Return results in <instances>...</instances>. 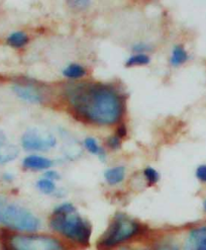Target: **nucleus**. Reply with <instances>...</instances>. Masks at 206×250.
I'll return each instance as SVG.
<instances>
[{
  "label": "nucleus",
  "mask_w": 206,
  "mask_h": 250,
  "mask_svg": "<svg viewBox=\"0 0 206 250\" xmlns=\"http://www.w3.org/2000/svg\"><path fill=\"white\" fill-rule=\"evenodd\" d=\"M67 99L75 112L97 125H113L121 117L123 104L118 92L102 83H78L67 89Z\"/></svg>",
  "instance_id": "1"
},
{
  "label": "nucleus",
  "mask_w": 206,
  "mask_h": 250,
  "mask_svg": "<svg viewBox=\"0 0 206 250\" xmlns=\"http://www.w3.org/2000/svg\"><path fill=\"white\" fill-rule=\"evenodd\" d=\"M50 226L55 232L77 245L88 246L90 243L92 227L70 203H64L55 208Z\"/></svg>",
  "instance_id": "2"
},
{
  "label": "nucleus",
  "mask_w": 206,
  "mask_h": 250,
  "mask_svg": "<svg viewBox=\"0 0 206 250\" xmlns=\"http://www.w3.org/2000/svg\"><path fill=\"white\" fill-rule=\"evenodd\" d=\"M0 243L2 250H74L57 237L33 233L3 232Z\"/></svg>",
  "instance_id": "3"
},
{
  "label": "nucleus",
  "mask_w": 206,
  "mask_h": 250,
  "mask_svg": "<svg viewBox=\"0 0 206 250\" xmlns=\"http://www.w3.org/2000/svg\"><path fill=\"white\" fill-rule=\"evenodd\" d=\"M143 226L126 214H116L98 241L99 250H114L135 238Z\"/></svg>",
  "instance_id": "4"
},
{
  "label": "nucleus",
  "mask_w": 206,
  "mask_h": 250,
  "mask_svg": "<svg viewBox=\"0 0 206 250\" xmlns=\"http://www.w3.org/2000/svg\"><path fill=\"white\" fill-rule=\"evenodd\" d=\"M0 224L15 231L33 233L39 228L40 222L30 210L0 196Z\"/></svg>",
  "instance_id": "5"
},
{
  "label": "nucleus",
  "mask_w": 206,
  "mask_h": 250,
  "mask_svg": "<svg viewBox=\"0 0 206 250\" xmlns=\"http://www.w3.org/2000/svg\"><path fill=\"white\" fill-rule=\"evenodd\" d=\"M21 144L27 151H47L56 146V138L48 132L34 128L23 134Z\"/></svg>",
  "instance_id": "6"
},
{
  "label": "nucleus",
  "mask_w": 206,
  "mask_h": 250,
  "mask_svg": "<svg viewBox=\"0 0 206 250\" xmlns=\"http://www.w3.org/2000/svg\"><path fill=\"white\" fill-rule=\"evenodd\" d=\"M182 250H206V225L194 227L188 232Z\"/></svg>",
  "instance_id": "7"
},
{
  "label": "nucleus",
  "mask_w": 206,
  "mask_h": 250,
  "mask_svg": "<svg viewBox=\"0 0 206 250\" xmlns=\"http://www.w3.org/2000/svg\"><path fill=\"white\" fill-rule=\"evenodd\" d=\"M13 91L24 102L32 104H39L43 102V94L38 88L31 84H23V83H17L13 85Z\"/></svg>",
  "instance_id": "8"
},
{
  "label": "nucleus",
  "mask_w": 206,
  "mask_h": 250,
  "mask_svg": "<svg viewBox=\"0 0 206 250\" xmlns=\"http://www.w3.org/2000/svg\"><path fill=\"white\" fill-rule=\"evenodd\" d=\"M22 165L27 169L43 170L50 168L53 165V161L49 158L39 155H30L23 159Z\"/></svg>",
  "instance_id": "9"
},
{
  "label": "nucleus",
  "mask_w": 206,
  "mask_h": 250,
  "mask_svg": "<svg viewBox=\"0 0 206 250\" xmlns=\"http://www.w3.org/2000/svg\"><path fill=\"white\" fill-rule=\"evenodd\" d=\"M126 177V168L123 166H115L112 168H108L104 172V178L106 182L112 185L120 184Z\"/></svg>",
  "instance_id": "10"
},
{
  "label": "nucleus",
  "mask_w": 206,
  "mask_h": 250,
  "mask_svg": "<svg viewBox=\"0 0 206 250\" xmlns=\"http://www.w3.org/2000/svg\"><path fill=\"white\" fill-rule=\"evenodd\" d=\"M189 59V55L183 46H175L172 51L170 62L173 66H180Z\"/></svg>",
  "instance_id": "11"
},
{
  "label": "nucleus",
  "mask_w": 206,
  "mask_h": 250,
  "mask_svg": "<svg viewBox=\"0 0 206 250\" xmlns=\"http://www.w3.org/2000/svg\"><path fill=\"white\" fill-rule=\"evenodd\" d=\"M27 42H29V36L24 32H15L6 39V43L13 48H21L27 44Z\"/></svg>",
  "instance_id": "12"
},
{
  "label": "nucleus",
  "mask_w": 206,
  "mask_h": 250,
  "mask_svg": "<svg viewBox=\"0 0 206 250\" xmlns=\"http://www.w3.org/2000/svg\"><path fill=\"white\" fill-rule=\"evenodd\" d=\"M85 74H86L85 68L82 65L76 64V63L68 65L63 70V75L70 79H78V78L83 77Z\"/></svg>",
  "instance_id": "13"
},
{
  "label": "nucleus",
  "mask_w": 206,
  "mask_h": 250,
  "mask_svg": "<svg viewBox=\"0 0 206 250\" xmlns=\"http://www.w3.org/2000/svg\"><path fill=\"white\" fill-rule=\"evenodd\" d=\"M19 155V150L15 146H2L0 148V164H4L16 159Z\"/></svg>",
  "instance_id": "14"
},
{
  "label": "nucleus",
  "mask_w": 206,
  "mask_h": 250,
  "mask_svg": "<svg viewBox=\"0 0 206 250\" xmlns=\"http://www.w3.org/2000/svg\"><path fill=\"white\" fill-rule=\"evenodd\" d=\"M84 146L85 148L90 152L91 154L94 155H97L100 159H104L105 158V153H104V150L98 145L97 141L95 140L94 138L92 137H88L84 140Z\"/></svg>",
  "instance_id": "15"
},
{
  "label": "nucleus",
  "mask_w": 206,
  "mask_h": 250,
  "mask_svg": "<svg viewBox=\"0 0 206 250\" xmlns=\"http://www.w3.org/2000/svg\"><path fill=\"white\" fill-rule=\"evenodd\" d=\"M150 63V57L145 53H137L131 56L127 60L126 66L127 67H132V66H142L147 65Z\"/></svg>",
  "instance_id": "16"
},
{
  "label": "nucleus",
  "mask_w": 206,
  "mask_h": 250,
  "mask_svg": "<svg viewBox=\"0 0 206 250\" xmlns=\"http://www.w3.org/2000/svg\"><path fill=\"white\" fill-rule=\"evenodd\" d=\"M37 187L40 191L46 193V194H50V193L54 192L55 189H56V186H55L53 180H50L48 178L39 179L37 183Z\"/></svg>",
  "instance_id": "17"
},
{
  "label": "nucleus",
  "mask_w": 206,
  "mask_h": 250,
  "mask_svg": "<svg viewBox=\"0 0 206 250\" xmlns=\"http://www.w3.org/2000/svg\"><path fill=\"white\" fill-rule=\"evenodd\" d=\"M150 250H182V248L173 240H164L157 243Z\"/></svg>",
  "instance_id": "18"
},
{
  "label": "nucleus",
  "mask_w": 206,
  "mask_h": 250,
  "mask_svg": "<svg viewBox=\"0 0 206 250\" xmlns=\"http://www.w3.org/2000/svg\"><path fill=\"white\" fill-rule=\"evenodd\" d=\"M144 174H145V177L150 186H154L155 184H157L159 182V179H160V174L153 167H147L144 171Z\"/></svg>",
  "instance_id": "19"
},
{
  "label": "nucleus",
  "mask_w": 206,
  "mask_h": 250,
  "mask_svg": "<svg viewBox=\"0 0 206 250\" xmlns=\"http://www.w3.org/2000/svg\"><path fill=\"white\" fill-rule=\"evenodd\" d=\"M195 175L200 180V182L206 184V164H202V165L198 166L196 169V172H195Z\"/></svg>",
  "instance_id": "20"
},
{
  "label": "nucleus",
  "mask_w": 206,
  "mask_h": 250,
  "mask_svg": "<svg viewBox=\"0 0 206 250\" xmlns=\"http://www.w3.org/2000/svg\"><path fill=\"white\" fill-rule=\"evenodd\" d=\"M107 145L112 149H118L120 147V138L115 136H111L107 139Z\"/></svg>",
  "instance_id": "21"
},
{
  "label": "nucleus",
  "mask_w": 206,
  "mask_h": 250,
  "mask_svg": "<svg viewBox=\"0 0 206 250\" xmlns=\"http://www.w3.org/2000/svg\"><path fill=\"white\" fill-rule=\"evenodd\" d=\"M69 3L72 5V7L85 8V7H87L89 5L90 1H86V0H79V1H78V0H76V1H70Z\"/></svg>",
  "instance_id": "22"
},
{
  "label": "nucleus",
  "mask_w": 206,
  "mask_h": 250,
  "mask_svg": "<svg viewBox=\"0 0 206 250\" xmlns=\"http://www.w3.org/2000/svg\"><path fill=\"white\" fill-rule=\"evenodd\" d=\"M45 178H48L50 180H55V179H59L60 175L56 170H47L45 173Z\"/></svg>",
  "instance_id": "23"
},
{
  "label": "nucleus",
  "mask_w": 206,
  "mask_h": 250,
  "mask_svg": "<svg viewBox=\"0 0 206 250\" xmlns=\"http://www.w3.org/2000/svg\"><path fill=\"white\" fill-rule=\"evenodd\" d=\"M133 50L136 51V52H141V54H142V52L149 51V50H150V48H149L148 46H146V45H144V44H140V45H135V46L133 47Z\"/></svg>",
  "instance_id": "24"
},
{
  "label": "nucleus",
  "mask_w": 206,
  "mask_h": 250,
  "mask_svg": "<svg viewBox=\"0 0 206 250\" xmlns=\"http://www.w3.org/2000/svg\"><path fill=\"white\" fill-rule=\"evenodd\" d=\"M127 135V129H126V127L125 126H120L118 129H117V137H119V138H122V137H125Z\"/></svg>",
  "instance_id": "25"
},
{
  "label": "nucleus",
  "mask_w": 206,
  "mask_h": 250,
  "mask_svg": "<svg viewBox=\"0 0 206 250\" xmlns=\"http://www.w3.org/2000/svg\"><path fill=\"white\" fill-rule=\"evenodd\" d=\"M5 140H6V138H5L4 134L1 131H0V148H1L2 146H4Z\"/></svg>",
  "instance_id": "26"
},
{
  "label": "nucleus",
  "mask_w": 206,
  "mask_h": 250,
  "mask_svg": "<svg viewBox=\"0 0 206 250\" xmlns=\"http://www.w3.org/2000/svg\"><path fill=\"white\" fill-rule=\"evenodd\" d=\"M114 250H146V249H140V248H133V247H118Z\"/></svg>",
  "instance_id": "27"
},
{
  "label": "nucleus",
  "mask_w": 206,
  "mask_h": 250,
  "mask_svg": "<svg viewBox=\"0 0 206 250\" xmlns=\"http://www.w3.org/2000/svg\"><path fill=\"white\" fill-rule=\"evenodd\" d=\"M204 210L206 211V200H205V202H204Z\"/></svg>",
  "instance_id": "28"
}]
</instances>
